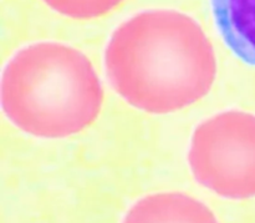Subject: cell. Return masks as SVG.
I'll use <instances>...</instances> for the list:
<instances>
[{"label": "cell", "mask_w": 255, "mask_h": 223, "mask_svg": "<svg viewBox=\"0 0 255 223\" xmlns=\"http://www.w3.org/2000/svg\"><path fill=\"white\" fill-rule=\"evenodd\" d=\"M117 94L149 114L178 111L206 96L217 75L214 50L189 16L146 11L115 31L105 55Z\"/></svg>", "instance_id": "obj_1"}, {"label": "cell", "mask_w": 255, "mask_h": 223, "mask_svg": "<svg viewBox=\"0 0 255 223\" xmlns=\"http://www.w3.org/2000/svg\"><path fill=\"white\" fill-rule=\"evenodd\" d=\"M189 165L197 181L231 200L255 196V116L227 111L199 125Z\"/></svg>", "instance_id": "obj_3"}, {"label": "cell", "mask_w": 255, "mask_h": 223, "mask_svg": "<svg viewBox=\"0 0 255 223\" xmlns=\"http://www.w3.org/2000/svg\"><path fill=\"white\" fill-rule=\"evenodd\" d=\"M122 223H219L211 210L183 194H157L137 202Z\"/></svg>", "instance_id": "obj_4"}, {"label": "cell", "mask_w": 255, "mask_h": 223, "mask_svg": "<svg viewBox=\"0 0 255 223\" xmlns=\"http://www.w3.org/2000/svg\"><path fill=\"white\" fill-rule=\"evenodd\" d=\"M212 7L227 45L255 66V0H212Z\"/></svg>", "instance_id": "obj_5"}, {"label": "cell", "mask_w": 255, "mask_h": 223, "mask_svg": "<svg viewBox=\"0 0 255 223\" xmlns=\"http://www.w3.org/2000/svg\"><path fill=\"white\" fill-rule=\"evenodd\" d=\"M104 91L82 52L41 42L17 52L1 79V106L26 134L62 139L86 129L99 116Z\"/></svg>", "instance_id": "obj_2"}, {"label": "cell", "mask_w": 255, "mask_h": 223, "mask_svg": "<svg viewBox=\"0 0 255 223\" xmlns=\"http://www.w3.org/2000/svg\"><path fill=\"white\" fill-rule=\"evenodd\" d=\"M61 14L75 19L101 16L120 4L122 0H44Z\"/></svg>", "instance_id": "obj_6"}]
</instances>
